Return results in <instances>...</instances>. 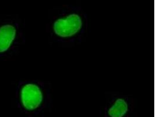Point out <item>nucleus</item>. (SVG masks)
Segmentation results:
<instances>
[{"label":"nucleus","instance_id":"nucleus-3","mask_svg":"<svg viewBox=\"0 0 156 117\" xmlns=\"http://www.w3.org/2000/svg\"><path fill=\"white\" fill-rule=\"evenodd\" d=\"M26 42L25 25L16 19L0 21V61L15 56Z\"/></svg>","mask_w":156,"mask_h":117},{"label":"nucleus","instance_id":"nucleus-2","mask_svg":"<svg viewBox=\"0 0 156 117\" xmlns=\"http://www.w3.org/2000/svg\"><path fill=\"white\" fill-rule=\"evenodd\" d=\"M52 84L41 80L19 81L15 88V103L19 111L28 117L43 116L53 105Z\"/></svg>","mask_w":156,"mask_h":117},{"label":"nucleus","instance_id":"nucleus-1","mask_svg":"<svg viewBox=\"0 0 156 117\" xmlns=\"http://www.w3.org/2000/svg\"><path fill=\"white\" fill-rule=\"evenodd\" d=\"M88 29V15L77 5L53 8L46 24L50 43L63 48H72L83 43Z\"/></svg>","mask_w":156,"mask_h":117},{"label":"nucleus","instance_id":"nucleus-4","mask_svg":"<svg viewBox=\"0 0 156 117\" xmlns=\"http://www.w3.org/2000/svg\"><path fill=\"white\" fill-rule=\"evenodd\" d=\"M134 100L130 95L118 91L106 93L104 105L101 110L102 117H132Z\"/></svg>","mask_w":156,"mask_h":117}]
</instances>
